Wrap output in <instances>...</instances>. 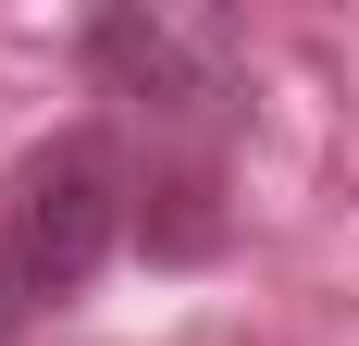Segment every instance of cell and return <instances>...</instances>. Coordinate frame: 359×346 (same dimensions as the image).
I'll return each instance as SVG.
<instances>
[{
	"label": "cell",
	"mask_w": 359,
	"mask_h": 346,
	"mask_svg": "<svg viewBox=\"0 0 359 346\" xmlns=\"http://www.w3.org/2000/svg\"><path fill=\"white\" fill-rule=\"evenodd\" d=\"M111 247H124V148L87 124L25 148L0 186V346H25L62 297H87Z\"/></svg>",
	"instance_id": "obj_1"
},
{
	"label": "cell",
	"mask_w": 359,
	"mask_h": 346,
	"mask_svg": "<svg viewBox=\"0 0 359 346\" xmlns=\"http://www.w3.org/2000/svg\"><path fill=\"white\" fill-rule=\"evenodd\" d=\"M236 25L223 13H100L87 25V74H100L111 99L161 111V124H198V111L236 99Z\"/></svg>",
	"instance_id": "obj_2"
}]
</instances>
